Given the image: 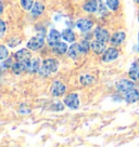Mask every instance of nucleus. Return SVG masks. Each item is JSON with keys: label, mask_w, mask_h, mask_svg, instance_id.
Returning a JSON list of instances; mask_svg holds the SVG:
<instances>
[{"label": "nucleus", "mask_w": 139, "mask_h": 147, "mask_svg": "<svg viewBox=\"0 0 139 147\" xmlns=\"http://www.w3.org/2000/svg\"><path fill=\"white\" fill-rule=\"evenodd\" d=\"M125 38H126L125 32H115V34L111 37L110 42H111L112 46H119V45H121L122 42L125 40Z\"/></svg>", "instance_id": "obj_14"}, {"label": "nucleus", "mask_w": 139, "mask_h": 147, "mask_svg": "<svg viewBox=\"0 0 139 147\" xmlns=\"http://www.w3.org/2000/svg\"><path fill=\"white\" fill-rule=\"evenodd\" d=\"M2 67L3 68H9V67H12V65H11V60H8V61H5V62H3L2 63Z\"/></svg>", "instance_id": "obj_29"}, {"label": "nucleus", "mask_w": 139, "mask_h": 147, "mask_svg": "<svg viewBox=\"0 0 139 147\" xmlns=\"http://www.w3.org/2000/svg\"><path fill=\"white\" fill-rule=\"evenodd\" d=\"M133 88H134V82L129 81V80H126V79H122V80H119L116 82V89L120 92L126 93L127 91L132 90Z\"/></svg>", "instance_id": "obj_6"}, {"label": "nucleus", "mask_w": 139, "mask_h": 147, "mask_svg": "<svg viewBox=\"0 0 139 147\" xmlns=\"http://www.w3.org/2000/svg\"><path fill=\"white\" fill-rule=\"evenodd\" d=\"M9 42V46L11 47V48H14V47H16L18 45H19L20 42H21V40H19V39H15V38H12Z\"/></svg>", "instance_id": "obj_28"}, {"label": "nucleus", "mask_w": 139, "mask_h": 147, "mask_svg": "<svg viewBox=\"0 0 139 147\" xmlns=\"http://www.w3.org/2000/svg\"><path fill=\"white\" fill-rule=\"evenodd\" d=\"M128 75H129V77L133 79V80H138L139 79V64L138 63H134V64L132 65Z\"/></svg>", "instance_id": "obj_20"}, {"label": "nucleus", "mask_w": 139, "mask_h": 147, "mask_svg": "<svg viewBox=\"0 0 139 147\" xmlns=\"http://www.w3.org/2000/svg\"><path fill=\"white\" fill-rule=\"evenodd\" d=\"M79 81L80 83L85 86V87H87V86H90V84H93V81H95V78H93L91 75H89V74H86V75H83V76H80V78H79Z\"/></svg>", "instance_id": "obj_21"}, {"label": "nucleus", "mask_w": 139, "mask_h": 147, "mask_svg": "<svg viewBox=\"0 0 139 147\" xmlns=\"http://www.w3.org/2000/svg\"><path fill=\"white\" fill-rule=\"evenodd\" d=\"M64 104L72 109H77L79 107V98L76 93H71L64 98Z\"/></svg>", "instance_id": "obj_3"}, {"label": "nucleus", "mask_w": 139, "mask_h": 147, "mask_svg": "<svg viewBox=\"0 0 139 147\" xmlns=\"http://www.w3.org/2000/svg\"><path fill=\"white\" fill-rule=\"evenodd\" d=\"M21 2V5H22V8L24 10H31L33 8V5H34V0H21L20 1Z\"/></svg>", "instance_id": "obj_24"}, {"label": "nucleus", "mask_w": 139, "mask_h": 147, "mask_svg": "<svg viewBox=\"0 0 139 147\" xmlns=\"http://www.w3.org/2000/svg\"><path fill=\"white\" fill-rule=\"evenodd\" d=\"M138 21H139V15H138Z\"/></svg>", "instance_id": "obj_34"}, {"label": "nucleus", "mask_w": 139, "mask_h": 147, "mask_svg": "<svg viewBox=\"0 0 139 147\" xmlns=\"http://www.w3.org/2000/svg\"><path fill=\"white\" fill-rule=\"evenodd\" d=\"M90 48H91V50H93L96 54H103V52L106 51V42L96 40V41L91 42Z\"/></svg>", "instance_id": "obj_13"}, {"label": "nucleus", "mask_w": 139, "mask_h": 147, "mask_svg": "<svg viewBox=\"0 0 139 147\" xmlns=\"http://www.w3.org/2000/svg\"><path fill=\"white\" fill-rule=\"evenodd\" d=\"M14 57L16 59V61H19V62H29L32 55H31V52L28 50L22 49V50L18 51V52L15 53Z\"/></svg>", "instance_id": "obj_10"}, {"label": "nucleus", "mask_w": 139, "mask_h": 147, "mask_svg": "<svg viewBox=\"0 0 139 147\" xmlns=\"http://www.w3.org/2000/svg\"><path fill=\"white\" fill-rule=\"evenodd\" d=\"M80 48H82L83 53H87L89 50V48H90V45H89L87 41H82L80 42Z\"/></svg>", "instance_id": "obj_27"}, {"label": "nucleus", "mask_w": 139, "mask_h": 147, "mask_svg": "<svg viewBox=\"0 0 139 147\" xmlns=\"http://www.w3.org/2000/svg\"><path fill=\"white\" fill-rule=\"evenodd\" d=\"M44 45H45V32L31 38V40L27 42V48L31 50L36 51L39 50Z\"/></svg>", "instance_id": "obj_2"}, {"label": "nucleus", "mask_w": 139, "mask_h": 147, "mask_svg": "<svg viewBox=\"0 0 139 147\" xmlns=\"http://www.w3.org/2000/svg\"><path fill=\"white\" fill-rule=\"evenodd\" d=\"M40 68V64H39V60L38 59H31V61L28 62V66H27V70L29 74H34L38 71Z\"/></svg>", "instance_id": "obj_17"}, {"label": "nucleus", "mask_w": 139, "mask_h": 147, "mask_svg": "<svg viewBox=\"0 0 139 147\" xmlns=\"http://www.w3.org/2000/svg\"><path fill=\"white\" fill-rule=\"evenodd\" d=\"M106 3H107L108 8H110V9L113 10V11L117 10L119 9V7H120V2H119V0H107V1H106Z\"/></svg>", "instance_id": "obj_23"}, {"label": "nucleus", "mask_w": 139, "mask_h": 147, "mask_svg": "<svg viewBox=\"0 0 139 147\" xmlns=\"http://www.w3.org/2000/svg\"><path fill=\"white\" fill-rule=\"evenodd\" d=\"M0 23H1V36H3V34L5 32V21H1Z\"/></svg>", "instance_id": "obj_30"}, {"label": "nucleus", "mask_w": 139, "mask_h": 147, "mask_svg": "<svg viewBox=\"0 0 139 147\" xmlns=\"http://www.w3.org/2000/svg\"><path fill=\"white\" fill-rule=\"evenodd\" d=\"M61 36H62V34H60L57 29H51L49 35H48V43H49V46L52 47L55 46L56 43H58L60 41Z\"/></svg>", "instance_id": "obj_11"}, {"label": "nucleus", "mask_w": 139, "mask_h": 147, "mask_svg": "<svg viewBox=\"0 0 139 147\" xmlns=\"http://www.w3.org/2000/svg\"><path fill=\"white\" fill-rule=\"evenodd\" d=\"M45 11V5H42V2H35L32 8V14L34 16H39L42 15Z\"/></svg>", "instance_id": "obj_19"}, {"label": "nucleus", "mask_w": 139, "mask_h": 147, "mask_svg": "<svg viewBox=\"0 0 139 147\" xmlns=\"http://www.w3.org/2000/svg\"><path fill=\"white\" fill-rule=\"evenodd\" d=\"M0 51H1V53H0V59L1 60H5V57L8 56V50H7V48L5 46H1L0 47Z\"/></svg>", "instance_id": "obj_26"}, {"label": "nucleus", "mask_w": 139, "mask_h": 147, "mask_svg": "<svg viewBox=\"0 0 139 147\" xmlns=\"http://www.w3.org/2000/svg\"><path fill=\"white\" fill-rule=\"evenodd\" d=\"M135 2H137V3H139V0H134Z\"/></svg>", "instance_id": "obj_32"}, {"label": "nucleus", "mask_w": 139, "mask_h": 147, "mask_svg": "<svg viewBox=\"0 0 139 147\" xmlns=\"http://www.w3.org/2000/svg\"><path fill=\"white\" fill-rule=\"evenodd\" d=\"M76 26H77L78 29H80L82 32H88V30H90L91 27L93 26V23L90 20H87V18H80V20L77 21Z\"/></svg>", "instance_id": "obj_9"}, {"label": "nucleus", "mask_w": 139, "mask_h": 147, "mask_svg": "<svg viewBox=\"0 0 139 147\" xmlns=\"http://www.w3.org/2000/svg\"><path fill=\"white\" fill-rule=\"evenodd\" d=\"M59 68V62L56 59H47L42 63L39 73L44 76H50L55 74Z\"/></svg>", "instance_id": "obj_1"}, {"label": "nucleus", "mask_w": 139, "mask_h": 147, "mask_svg": "<svg viewBox=\"0 0 139 147\" xmlns=\"http://www.w3.org/2000/svg\"><path fill=\"white\" fill-rule=\"evenodd\" d=\"M83 9L86 11V12H89V13H93L96 12L98 9V2L97 0H88L86 1L83 5Z\"/></svg>", "instance_id": "obj_16"}, {"label": "nucleus", "mask_w": 139, "mask_h": 147, "mask_svg": "<svg viewBox=\"0 0 139 147\" xmlns=\"http://www.w3.org/2000/svg\"><path fill=\"white\" fill-rule=\"evenodd\" d=\"M138 41H139V32H138Z\"/></svg>", "instance_id": "obj_33"}, {"label": "nucleus", "mask_w": 139, "mask_h": 147, "mask_svg": "<svg viewBox=\"0 0 139 147\" xmlns=\"http://www.w3.org/2000/svg\"><path fill=\"white\" fill-rule=\"evenodd\" d=\"M51 109L52 110H63L64 109V106L61 102H56L51 105Z\"/></svg>", "instance_id": "obj_25"}, {"label": "nucleus", "mask_w": 139, "mask_h": 147, "mask_svg": "<svg viewBox=\"0 0 139 147\" xmlns=\"http://www.w3.org/2000/svg\"><path fill=\"white\" fill-rule=\"evenodd\" d=\"M139 100V91L136 90V89H132L129 91L126 92V95H125V101L127 103H135Z\"/></svg>", "instance_id": "obj_15"}, {"label": "nucleus", "mask_w": 139, "mask_h": 147, "mask_svg": "<svg viewBox=\"0 0 139 147\" xmlns=\"http://www.w3.org/2000/svg\"><path fill=\"white\" fill-rule=\"evenodd\" d=\"M65 90H66V87L64 86V83H62L61 81H58V80L52 83V86L50 88L51 93L55 96H61V95H63Z\"/></svg>", "instance_id": "obj_4"}, {"label": "nucleus", "mask_w": 139, "mask_h": 147, "mask_svg": "<svg viewBox=\"0 0 139 147\" xmlns=\"http://www.w3.org/2000/svg\"><path fill=\"white\" fill-rule=\"evenodd\" d=\"M27 66H28V62H19L16 61V63L12 64V71L16 75H20L21 73H23L25 70H27Z\"/></svg>", "instance_id": "obj_12"}, {"label": "nucleus", "mask_w": 139, "mask_h": 147, "mask_svg": "<svg viewBox=\"0 0 139 147\" xmlns=\"http://www.w3.org/2000/svg\"><path fill=\"white\" fill-rule=\"evenodd\" d=\"M95 36H96V39L99 40V41L102 42H107L108 40H110V35H109V32L107 29L101 27H98L95 32Z\"/></svg>", "instance_id": "obj_8"}, {"label": "nucleus", "mask_w": 139, "mask_h": 147, "mask_svg": "<svg viewBox=\"0 0 139 147\" xmlns=\"http://www.w3.org/2000/svg\"><path fill=\"white\" fill-rule=\"evenodd\" d=\"M82 53H83V51H82V48H80V43H74V45H72L69 48V50H67L69 57L73 59V60H77Z\"/></svg>", "instance_id": "obj_7"}, {"label": "nucleus", "mask_w": 139, "mask_h": 147, "mask_svg": "<svg viewBox=\"0 0 139 147\" xmlns=\"http://www.w3.org/2000/svg\"><path fill=\"white\" fill-rule=\"evenodd\" d=\"M52 48V50H53V52L55 53H57V54H64L65 52L67 51V46H66V43H64V42H58V43H56L55 46L51 47Z\"/></svg>", "instance_id": "obj_18"}, {"label": "nucleus", "mask_w": 139, "mask_h": 147, "mask_svg": "<svg viewBox=\"0 0 139 147\" xmlns=\"http://www.w3.org/2000/svg\"><path fill=\"white\" fill-rule=\"evenodd\" d=\"M100 11H101V14H107V10H106V8L103 9V5H100Z\"/></svg>", "instance_id": "obj_31"}, {"label": "nucleus", "mask_w": 139, "mask_h": 147, "mask_svg": "<svg viewBox=\"0 0 139 147\" xmlns=\"http://www.w3.org/2000/svg\"><path fill=\"white\" fill-rule=\"evenodd\" d=\"M119 55H120V52L117 49L115 48H110V49H108L103 55H102V61L103 62H112V61L116 60L117 57H119Z\"/></svg>", "instance_id": "obj_5"}, {"label": "nucleus", "mask_w": 139, "mask_h": 147, "mask_svg": "<svg viewBox=\"0 0 139 147\" xmlns=\"http://www.w3.org/2000/svg\"><path fill=\"white\" fill-rule=\"evenodd\" d=\"M62 38L67 42H74L75 41V34L71 29H64L62 32Z\"/></svg>", "instance_id": "obj_22"}]
</instances>
